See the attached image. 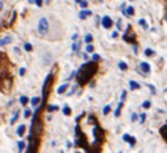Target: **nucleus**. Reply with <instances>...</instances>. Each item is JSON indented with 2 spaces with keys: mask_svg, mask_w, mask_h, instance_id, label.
I'll use <instances>...</instances> for the list:
<instances>
[{
  "mask_svg": "<svg viewBox=\"0 0 167 153\" xmlns=\"http://www.w3.org/2000/svg\"><path fill=\"white\" fill-rule=\"evenodd\" d=\"M97 68H98V67H97L95 62H89V63H85L84 66H81V68L78 69V72L76 73L78 84L85 85L86 82L90 81L93 75L97 72Z\"/></svg>",
  "mask_w": 167,
  "mask_h": 153,
  "instance_id": "f257e3e1",
  "label": "nucleus"
},
{
  "mask_svg": "<svg viewBox=\"0 0 167 153\" xmlns=\"http://www.w3.org/2000/svg\"><path fill=\"white\" fill-rule=\"evenodd\" d=\"M48 29H50V25H48L47 19L46 17H42L38 22V33L41 35H46L48 33Z\"/></svg>",
  "mask_w": 167,
  "mask_h": 153,
  "instance_id": "f03ea898",
  "label": "nucleus"
},
{
  "mask_svg": "<svg viewBox=\"0 0 167 153\" xmlns=\"http://www.w3.org/2000/svg\"><path fill=\"white\" fill-rule=\"evenodd\" d=\"M123 39H124L125 42H129V43H133L136 41V33L133 32V29H132L130 25L127 26V30H125L124 35H123Z\"/></svg>",
  "mask_w": 167,
  "mask_h": 153,
  "instance_id": "7ed1b4c3",
  "label": "nucleus"
},
{
  "mask_svg": "<svg viewBox=\"0 0 167 153\" xmlns=\"http://www.w3.org/2000/svg\"><path fill=\"white\" fill-rule=\"evenodd\" d=\"M93 135H94V139H95V143L98 145H101L103 143V131L101 129L99 126H95L93 129Z\"/></svg>",
  "mask_w": 167,
  "mask_h": 153,
  "instance_id": "20e7f679",
  "label": "nucleus"
},
{
  "mask_svg": "<svg viewBox=\"0 0 167 153\" xmlns=\"http://www.w3.org/2000/svg\"><path fill=\"white\" fill-rule=\"evenodd\" d=\"M102 26H103L104 29H110V28L112 26V20L110 19L108 16H104L103 19H102Z\"/></svg>",
  "mask_w": 167,
  "mask_h": 153,
  "instance_id": "39448f33",
  "label": "nucleus"
},
{
  "mask_svg": "<svg viewBox=\"0 0 167 153\" xmlns=\"http://www.w3.org/2000/svg\"><path fill=\"white\" fill-rule=\"evenodd\" d=\"M140 68L144 73H149V72H150V66H149V63H146V62H141Z\"/></svg>",
  "mask_w": 167,
  "mask_h": 153,
  "instance_id": "423d86ee",
  "label": "nucleus"
},
{
  "mask_svg": "<svg viewBox=\"0 0 167 153\" xmlns=\"http://www.w3.org/2000/svg\"><path fill=\"white\" fill-rule=\"evenodd\" d=\"M68 87H69V84L68 82H65V84H63V85H60L59 88H57V94H63V93H65V90L68 89Z\"/></svg>",
  "mask_w": 167,
  "mask_h": 153,
  "instance_id": "0eeeda50",
  "label": "nucleus"
},
{
  "mask_svg": "<svg viewBox=\"0 0 167 153\" xmlns=\"http://www.w3.org/2000/svg\"><path fill=\"white\" fill-rule=\"evenodd\" d=\"M90 15H91V11H88V9H85V11H84V9H82V11L78 13V16H80L81 20H84V19H86L88 16H90Z\"/></svg>",
  "mask_w": 167,
  "mask_h": 153,
  "instance_id": "6e6552de",
  "label": "nucleus"
},
{
  "mask_svg": "<svg viewBox=\"0 0 167 153\" xmlns=\"http://www.w3.org/2000/svg\"><path fill=\"white\" fill-rule=\"evenodd\" d=\"M159 131H161V135H162V137H163V139H164V140H166V141H167V124H164V126H162Z\"/></svg>",
  "mask_w": 167,
  "mask_h": 153,
  "instance_id": "1a4fd4ad",
  "label": "nucleus"
},
{
  "mask_svg": "<svg viewBox=\"0 0 167 153\" xmlns=\"http://www.w3.org/2000/svg\"><path fill=\"white\" fill-rule=\"evenodd\" d=\"M135 15V9H133V7H128V8H125V16L127 17H130Z\"/></svg>",
  "mask_w": 167,
  "mask_h": 153,
  "instance_id": "9d476101",
  "label": "nucleus"
},
{
  "mask_svg": "<svg viewBox=\"0 0 167 153\" xmlns=\"http://www.w3.org/2000/svg\"><path fill=\"white\" fill-rule=\"evenodd\" d=\"M12 42V38L10 37H5L3 39H0V46H4V45H8V43Z\"/></svg>",
  "mask_w": 167,
  "mask_h": 153,
  "instance_id": "9b49d317",
  "label": "nucleus"
},
{
  "mask_svg": "<svg viewBox=\"0 0 167 153\" xmlns=\"http://www.w3.org/2000/svg\"><path fill=\"white\" fill-rule=\"evenodd\" d=\"M81 43H82V42H81V41H78L77 43H73V45H72V50H73V53H77V51L80 50V47H81Z\"/></svg>",
  "mask_w": 167,
  "mask_h": 153,
  "instance_id": "f8f14e48",
  "label": "nucleus"
},
{
  "mask_svg": "<svg viewBox=\"0 0 167 153\" xmlns=\"http://www.w3.org/2000/svg\"><path fill=\"white\" fill-rule=\"evenodd\" d=\"M129 87L132 90H136V89H140V84L136 81H129Z\"/></svg>",
  "mask_w": 167,
  "mask_h": 153,
  "instance_id": "ddd939ff",
  "label": "nucleus"
},
{
  "mask_svg": "<svg viewBox=\"0 0 167 153\" xmlns=\"http://www.w3.org/2000/svg\"><path fill=\"white\" fill-rule=\"evenodd\" d=\"M121 107H123V102L120 101L117 103V107H116V111H115V116H120V111H121Z\"/></svg>",
  "mask_w": 167,
  "mask_h": 153,
  "instance_id": "4468645a",
  "label": "nucleus"
},
{
  "mask_svg": "<svg viewBox=\"0 0 167 153\" xmlns=\"http://www.w3.org/2000/svg\"><path fill=\"white\" fill-rule=\"evenodd\" d=\"M23 132H25V126L21 124V126H18V128H17V135L18 136H22Z\"/></svg>",
  "mask_w": 167,
  "mask_h": 153,
  "instance_id": "2eb2a0df",
  "label": "nucleus"
},
{
  "mask_svg": "<svg viewBox=\"0 0 167 153\" xmlns=\"http://www.w3.org/2000/svg\"><path fill=\"white\" fill-rule=\"evenodd\" d=\"M39 102H41V98H39V97H34V98H31V106H34V107H35V106L38 105Z\"/></svg>",
  "mask_w": 167,
  "mask_h": 153,
  "instance_id": "dca6fc26",
  "label": "nucleus"
},
{
  "mask_svg": "<svg viewBox=\"0 0 167 153\" xmlns=\"http://www.w3.org/2000/svg\"><path fill=\"white\" fill-rule=\"evenodd\" d=\"M119 68L121 69V71H127V68H128L127 63H124V62H119Z\"/></svg>",
  "mask_w": 167,
  "mask_h": 153,
  "instance_id": "f3484780",
  "label": "nucleus"
},
{
  "mask_svg": "<svg viewBox=\"0 0 167 153\" xmlns=\"http://www.w3.org/2000/svg\"><path fill=\"white\" fill-rule=\"evenodd\" d=\"M28 101H29V98L25 97V96H22V97L20 98V102H21V105H22V106H25L26 103H28Z\"/></svg>",
  "mask_w": 167,
  "mask_h": 153,
  "instance_id": "a211bd4d",
  "label": "nucleus"
},
{
  "mask_svg": "<svg viewBox=\"0 0 167 153\" xmlns=\"http://www.w3.org/2000/svg\"><path fill=\"white\" fill-rule=\"evenodd\" d=\"M57 109H59V107H57L56 105H48V106H47V110H48L50 113H52V111L57 110Z\"/></svg>",
  "mask_w": 167,
  "mask_h": 153,
  "instance_id": "6ab92c4d",
  "label": "nucleus"
},
{
  "mask_svg": "<svg viewBox=\"0 0 167 153\" xmlns=\"http://www.w3.org/2000/svg\"><path fill=\"white\" fill-rule=\"evenodd\" d=\"M84 41H85L86 43H91V41H93V35H91V34H86L85 35V39H84Z\"/></svg>",
  "mask_w": 167,
  "mask_h": 153,
  "instance_id": "aec40b11",
  "label": "nucleus"
},
{
  "mask_svg": "<svg viewBox=\"0 0 167 153\" xmlns=\"http://www.w3.org/2000/svg\"><path fill=\"white\" fill-rule=\"evenodd\" d=\"M145 55L146 56H153V55H155V53H154L153 50H150V48H146V50H145Z\"/></svg>",
  "mask_w": 167,
  "mask_h": 153,
  "instance_id": "412c9836",
  "label": "nucleus"
},
{
  "mask_svg": "<svg viewBox=\"0 0 167 153\" xmlns=\"http://www.w3.org/2000/svg\"><path fill=\"white\" fill-rule=\"evenodd\" d=\"M110 111H111V106H110V105H107V106H104V107H103V114H104V115H107Z\"/></svg>",
  "mask_w": 167,
  "mask_h": 153,
  "instance_id": "4be33fe9",
  "label": "nucleus"
},
{
  "mask_svg": "<svg viewBox=\"0 0 167 153\" xmlns=\"http://www.w3.org/2000/svg\"><path fill=\"white\" fill-rule=\"evenodd\" d=\"M138 24H140V25H142V28H145V29H148V28H149V26H148V22H146L144 19H141L140 21H138Z\"/></svg>",
  "mask_w": 167,
  "mask_h": 153,
  "instance_id": "5701e85b",
  "label": "nucleus"
},
{
  "mask_svg": "<svg viewBox=\"0 0 167 153\" xmlns=\"http://www.w3.org/2000/svg\"><path fill=\"white\" fill-rule=\"evenodd\" d=\"M86 51H88V53H93V51H94V46L91 45V43H88V46H86Z\"/></svg>",
  "mask_w": 167,
  "mask_h": 153,
  "instance_id": "b1692460",
  "label": "nucleus"
},
{
  "mask_svg": "<svg viewBox=\"0 0 167 153\" xmlns=\"http://www.w3.org/2000/svg\"><path fill=\"white\" fill-rule=\"evenodd\" d=\"M23 148H25V143L22 141V140H20V141H18V150H23Z\"/></svg>",
  "mask_w": 167,
  "mask_h": 153,
  "instance_id": "393cba45",
  "label": "nucleus"
},
{
  "mask_svg": "<svg viewBox=\"0 0 167 153\" xmlns=\"http://www.w3.org/2000/svg\"><path fill=\"white\" fill-rule=\"evenodd\" d=\"M78 3H80L81 8H86V7H88V1H86V0H80Z\"/></svg>",
  "mask_w": 167,
  "mask_h": 153,
  "instance_id": "a878e982",
  "label": "nucleus"
},
{
  "mask_svg": "<svg viewBox=\"0 0 167 153\" xmlns=\"http://www.w3.org/2000/svg\"><path fill=\"white\" fill-rule=\"evenodd\" d=\"M23 48H25V51H31L33 50V46H31L30 43H25V45H23Z\"/></svg>",
  "mask_w": 167,
  "mask_h": 153,
  "instance_id": "bb28decb",
  "label": "nucleus"
},
{
  "mask_svg": "<svg viewBox=\"0 0 167 153\" xmlns=\"http://www.w3.org/2000/svg\"><path fill=\"white\" fill-rule=\"evenodd\" d=\"M63 113H64V115H69V114H70V109L68 107V106H64V109H63Z\"/></svg>",
  "mask_w": 167,
  "mask_h": 153,
  "instance_id": "cd10ccee",
  "label": "nucleus"
},
{
  "mask_svg": "<svg viewBox=\"0 0 167 153\" xmlns=\"http://www.w3.org/2000/svg\"><path fill=\"white\" fill-rule=\"evenodd\" d=\"M17 118H18V111H16V114L12 116V119H10V124H13V123H14V122L17 120Z\"/></svg>",
  "mask_w": 167,
  "mask_h": 153,
  "instance_id": "c85d7f7f",
  "label": "nucleus"
},
{
  "mask_svg": "<svg viewBox=\"0 0 167 153\" xmlns=\"http://www.w3.org/2000/svg\"><path fill=\"white\" fill-rule=\"evenodd\" d=\"M128 143H129L130 147H133V145H135V143H136V137L130 136V137H129V140H128Z\"/></svg>",
  "mask_w": 167,
  "mask_h": 153,
  "instance_id": "c756f323",
  "label": "nucleus"
},
{
  "mask_svg": "<svg viewBox=\"0 0 167 153\" xmlns=\"http://www.w3.org/2000/svg\"><path fill=\"white\" fill-rule=\"evenodd\" d=\"M137 119H138V115H137V114H136V113H133L132 115H130V120H132L133 123H135V122L137 120Z\"/></svg>",
  "mask_w": 167,
  "mask_h": 153,
  "instance_id": "7c9ffc66",
  "label": "nucleus"
},
{
  "mask_svg": "<svg viewBox=\"0 0 167 153\" xmlns=\"http://www.w3.org/2000/svg\"><path fill=\"white\" fill-rule=\"evenodd\" d=\"M151 106V103H150V101H145V102L142 103V107L144 109H149Z\"/></svg>",
  "mask_w": 167,
  "mask_h": 153,
  "instance_id": "2f4dec72",
  "label": "nucleus"
},
{
  "mask_svg": "<svg viewBox=\"0 0 167 153\" xmlns=\"http://www.w3.org/2000/svg\"><path fill=\"white\" fill-rule=\"evenodd\" d=\"M99 58H101V56H99L98 54H93V56H91L93 62H98V60H99Z\"/></svg>",
  "mask_w": 167,
  "mask_h": 153,
  "instance_id": "473e14b6",
  "label": "nucleus"
},
{
  "mask_svg": "<svg viewBox=\"0 0 167 153\" xmlns=\"http://www.w3.org/2000/svg\"><path fill=\"white\" fill-rule=\"evenodd\" d=\"M125 98H127V92H125V90H124V92L121 93V97H120V101H121V102H124V101H125Z\"/></svg>",
  "mask_w": 167,
  "mask_h": 153,
  "instance_id": "72a5a7b5",
  "label": "nucleus"
},
{
  "mask_svg": "<svg viewBox=\"0 0 167 153\" xmlns=\"http://www.w3.org/2000/svg\"><path fill=\"white\" fill-rule=\"evenodd\" d=\"M89 123H95V116L94 115H89Z\"/></svg>",
  "mask_w": 167,
  "mask_h": 153,
  "instance_id": "f704fd0d",
  "label": "nucleus"
},
{
  "mask_svg": "<svg viewBox=\"0 0 167 153\" xmlns=\"http://www.w3.org/2000/svg\"><path fill=\"white\" fill-rule=\"evenodd\" d=\"M30 114H31V111L29 110V109H26L25 113H23V116H25V118H29V116H30Z\"/></svg>",
  "mask_w": 167,
  "mask_h": 153,
  "instance_id": "c9c22d12",
  "label": "nucleus"
},
{
  "mask_svg": "<svg viewBox=\"0 0 167 153\" xmlns=\"http://www.w3.org/2000/svg\"><path fill=\"white\" fill-rule=\"evenodd\" d=\"M145 119H146V114H141L140 115V123H144Z\"/></svg>",
  "mask_w": 167,
  "mask_h": 153,
  "instance_id": "e433bc0d",
  "label": "nucleus"
},
{
  "mask_svg": "<svg viewBox=\"0 0 167 153\" xmlns=\"http://www.w3.org/2000/svg\"><path fill=\"white\" fill-rule=\"evenodd\" d=\"M34 3L37 4V7H42V4H43V0H35Z\"/></svg>",
  "mask_w": 167,
  "mask_h": 153,
  "instance_id": "4c0bfd02",
  "label": "nucleus"
},
{
  "mask_svg": "<svg viewBox=\"0 0 167 153\" xmlns=\"http://www.w3.org/2000/svg\"><path fill=\"white\" fill-rule=\"evenodd\" d=\"M116 28H117V30L121 29V20H117V22H116Z\"/></svg>",
  "mask_w": 167,
  "mask_h": 153,
  "instance_id": "58836bf2",
  "label": "nucleus"
},
{
  "mask_svg": "<svg viewBox=\"0 0 167 153\" xmlns=\"http://www.w3.org/2000/svg\"><path fill=\"white\" fill-rule=\"evenodd\" d=\"M129 135H128V134H124V135H123V140H124V141H128V140H129Z\"/></svg>",
  "mask_w": 167,
  "mask_h": 153,
  "instance_id": "ea45409f",
  "label": "nucleus"
},
{
  "mask_svg": "<svg viewBox=\"0 0 167 153\" xmlns=\"http://www.w3.org/2000/svg\"><path fill=\"white\" fill-rule=\"evenodd\" d=\"M75 76H76V72H75V71H73V72H72V73H70V75H69V77H68V79H67V80H68V81H69V80H72V79H73V77H75Z\"/></svg>",
  "mask_w": 167,
  "mask_h": 153,
  "instance_id": "a19ab883",
  "label": "nucleus"
},
{
  "mask_svg": "<svg viewBox=\"0 0 167 153\" xmlns=\"http://www.w3.org/2000/svg\"><path fill=\"white\" fill-rule=\"evenodd\" d=\"M76 89H77V85H75V87H73V88H72V90H70V92H69V93H68V94H69V96H70V94H73V93H75V92H76Z\"/></svg>",
  "mask_w": 167,
  "mask_h": 153,
  "instance_id": "79ce46f5",
  "label": "nucleus"
},
{
  "mask_svg": "<svg viewBox=\"0 0 167 153\" xmlns=\"http://www.w3.org/2000/svg\"><path fill=\"white\" fill-rule=\"evenodd\" d=\"M23 75H25V68H20V76H23Z\"/></svg>",
  "mask_w": 167,
  "mask_h": 153,
  "instance_id": "37998d69",
  "label": "nucleus"
},
{
  "mask_svg": "<svg viewBox=\"0 0 167 153\" xmlns=\"http://www.w3.org/2000/svg\"><path fill=\"white\" fill-rule=\"evenodd\" d=\"M121 13L125 16V4H121Z\"/></svg>",
  "mask_w": 167,
  "mask_h": 153,
  "instance_id": "c03bdc74",
  "label": "nucleus"
},
{
  "mask_svg": "<svg viewBox=\"0 0 167 153\" xmlns=\"http://www.w3.org/2000/svg\"><path fill=\"white\" fill-rule=\"evenodd\" d=\"M111 37H112V38H116V37H117V32H116V30H115V32H112Z\"/></svg>",
  "mask_w": 167,
  "mask_h": 153,
  "instance_id": "a18cd8bd",
  "label": "nucleus"
},
{
  "mask_svg": "<svg viewBox=\"0 0 167 153\" xmlns=\"http://www.w3.org/2000/svg\"><path fill=\"white\" fill-rule=\"evenodd\" d=\"M133 51H135V54L138 53V48H137V46H136V45H133Z\"/></svg>",
  "mask_w": 167,
  "mask_h": 153,
  "instance_id": "49530a36",
  "label": "nucleus"
},
{
  "mask_svg": "<svg viewBox=\"0 0 167 153\" xmlns=\"http://www.w3.org/2000/svg\"><path fill=\"white\" fill-rule=\"evenodd\" d=\"M149 88H150V89H151V93H153V94H154V93H155V90H154V87H153V85H149Z\"/></svg>",
  "mask_w": 167,
  "mask_h": 153,
  "instance_id": "de8ad7c7",
  "label": "nucleus"
},
{
  "mask_svg": "<svg viewBox=\"0 0 167 153\" xmlns=\"http://www.w3.org/2000/svg\"><path fill=\"white\" fill-rule=\"evenodd\" d=\"M77 37H78V35H77V34H73V37H72V39H73V41H76V39H77Z\"/></svg>",
  "mask_w": 167,
  "mask_h": 153,
  "instance_id": "09e8293b",
  "label": "nucleus"
},
{
  "mask_svg": "<svg viewBox=\"0 0 167 153\" xmlns=\"http://www.w3.org/2000/svg\"><path fill=\"white\" fill-rule=\"evenodd\" d=\"M29 3H34V1H35V0H28Z\"/></svg>",
  "mask_w": 167,
  "mask_h": 153,
  "instance_id": "8fccbe9b",
  "label": "nucleus"
},
{
  "mask_svg": "<svg viewBox=\"0 0 167 153\" xmlns=\"http://www.w3.org/2000/svg\"><path fill=\"white\" fill-rule=\"evenodd\" d=\"M164 20H166V21H167V15H166V17H164Z\"/></svg>",
  "mask_w": 167,
  "mask_h": 153,
  "instance_id": "3c124183",
  "label": "nucleus"
},
{
  "mask_svg": "<svg viewBox=\"0 0 167 153\" xmlns=\"http://www.w3.org/2000/svg\"><path fill=\"white\" fill-rule=\"evenodd\" d=\"M75 1H76V3H78V1H80V0H75Z\"/></svg>",
  "mask_w": 167,
  "mask_h": 153,
  "instance_id": "603ef678",
  "label": "nucleus"
},
{
  "mask_svg": "<svg viewBox=\"0 0 167 153\" xmlns=\"http://www.w3.org/2000/svg\"><path fill=\"white\" fill-rule=\"evenodd\" d=\"M46 1H47V3H48V1H50V0H46Z\"/></svg>",
  "mask_w": 167,
  "mask_h": 153,
  "instance_id": "864d4df0",
  "label": "nucleus"
},
{
  "mask_svg": "<svg viewBox=\"0 0 167 153\" xmlns=\"http://www.w3.org/2000/svg\"><path fill=\"white\" fill-rule=\"evenodd\" d=\"M130 1H133V0H130Z\"/></svg>",
  "mask_w": 167,
  "mask_h": 153,
  "instance_id": "5fc2aeb1",
  "label": "nucleus"
}]
</instances>
